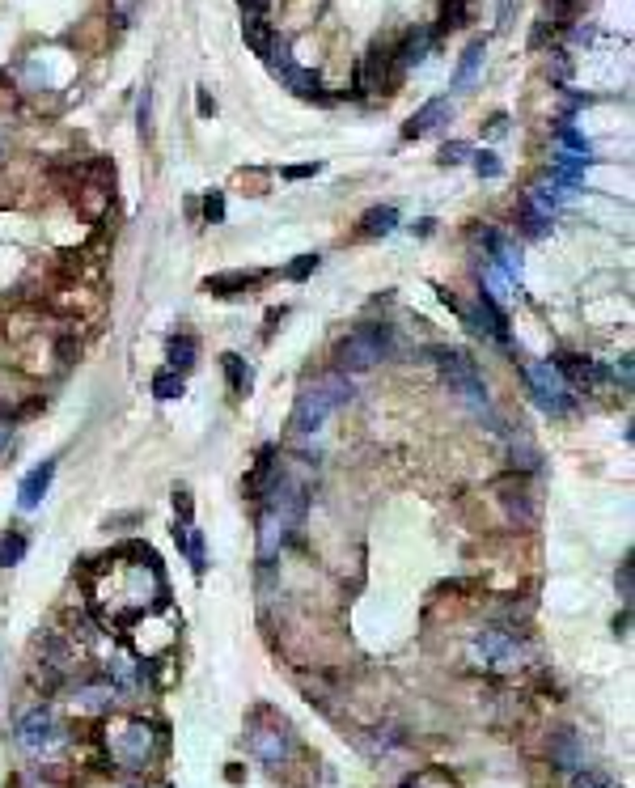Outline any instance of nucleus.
<instances>
[{"instance_id":"f257e3e1","label":"nucleus","mask_w":635,"mask_h":788,"mask_svg":"<svg viewBox=\"0 0 635 788\" xmlns=\"http://www.w3.org/2000/svg\"><path fill=\"white\" fill-rule=\"evenodd\" d=\"M352 399V377L347 374H322L318 382H309V386L297 394V407H292V420L289 429L301 432V437H309V432H318L327 420H331L344 403Z\"/></svg>"},{"instance_id":"f03ea898","label":"nucleus","mask_w":635,"mask_h":788,"mask_svg":"<svg viewBox=\"0 0 635 788\" xmlns=\"http://www.w3.org/2000/svg\"><path fill=\"white\" fill-rule=\"evenodd\" d=\"M525 657H529V649H525L521 632L500 627V623L479 627L474 640H470V662L479 665V670H492V674H512V670H521Z\"/></svg>"},{"instance_id":"7ed1b4c3","label":"nucleus","mask_w":635,"mask_h":788,"mask_svg":"<svg viewBox=\"0 0 635 788\" xmlns=\"http://www.w3.org/2000/svg\"><path fill=\"white\" fill-rule=\"evenodd\" d=\"M432 357H437V369H441L445 386L454 390V394L466 403L470 412H474V415H487V420H496V412H492V399H487L483 377H479V369H474V360L462 357V352H449V348H437Z\"/></svg>"},{"instance_id":"20e7f679","label":"nucleus","mask_w":635,"mask_h":788,"mask_svg":"<svg viewBox=\"0 0 635 788\" xmlns=\"http://www.w3.org/2000/svg\"><path fill=\"white\" fill-rule=\"evenodd\" d=\"M390 352H394V331L382 327V322H373V327H360V331H352L347 339H339L335 360H339V374H364V369L382 365Z\"/></svg>"},{"instance_id":"39448f33","label":"nucleus","mask_w":635,"mask_h":788,"mask_svg":"<svg viewBox=\"0 0 635 788\" xmlns=\"http://www.w3.org/2000/svg\"><path fill=\"white\" fill-rule=\"evenodd\" d=\"M14 742L26 750L30 759H47V755H56L64 746V725H60V717L51 708H30V712L17 717Z\"/></svg>"},{"instance_id":"423d86ee","label":"nucleus","mask_w":635,"mask_h":788,"mask_svg":"<svg viewBox=\"0 0 635 788\" xmlns=\"http://www.w3.org/2000/svg\"><path fill=\"white\" fill-rule=\"evenodd\" d=\"M106 746H111V759L124 772H144V763L157 750V729H152L149 720H124L115 729V737H106Z\"/></svg>"},{"instance_id":"0eeeda50","label":"nucleus","mask_w":635,"mask_h":788,"mask_svg":"<svg viewBox=\"0 0 635 788\" xmlns=\"http://www.w3.org/2000/svg\"><path fill=\"white\" fill-rule=\"evenodd\" d=\"M525 382H529V394L547 415H567L572 412V386L564 382V374L555 369L551 360H534L525 365Z\"/></svg>"},{"instance_id":"6e6552de","label":"nucleus","mask_w":635,"mask_h":788,"mask_svg":"<svg viewBox=\"0 0 635 788\" xmlns=\"http://www.w3.org/2000/svg\"><path fill=\"white\" fill-rule=\"evenodd\" d=\"M559 204H564V195H559V182H534V187L525 191V199H521V221H525V229H529V234H547V225L555 221Z\"/></svg>"},{"instance_id":"1a4fd4ad","label":"nucleus","mask_w":635,"mask_h":788,"mask_svg":"<svg viewBox=\"0 0 635 788\" xmlns=\"http://www.w3.org/2000/svg\"><path fill=\"white\" fill-rule=\"evenodd\" d=\"M250 750H254V759L267 763V767H284V763L292 759L297 742H292L289 729L271 725V729H254V733H250Z\"/></svg>"},{"instance_id":"9d476101","label":"nucleus","mask_w":635,"mask_h":788,"mask_svg":"<svg viewBox=\"0 0 635 788\" xmlns=\"http://www.w3.org/2000/svg\"><path fill=\"white\" fill-rule=\"evenodd\" d=\"M115 700H119V691H115L106 678H81L72 687V708L85 712V717H106L115 708Z\"/></svg>"},{"instance_id":"9b49d317","label":"nucleus","mask_w":635,"mask_h":788,"mask_svg":"<svg viewBox=\"0 0 635 788\" xmlns=\"http://www.w3.org/2000/svg\"><path fill=\"white\" fill-rule=\"evenodd\" d=\"M102 678H106L119 695H136L140 687H144V665H140L127 649H119V653H111V657H106V674H102Z\"/></svg>"},{"instance_id":"f8f14e48","label":"nucleus","mask_w":635,"mask_h":788,"mask_svg":"<svg viewBox=\"0 0 635 788\" xmlns=\"http://www.w3.org/2000/svg\"><path fill=\"white\" fill-rule=\"evenodd\" d=\"M551 365L564 374L567 386H602V382L610 377L606 365H597V360H589V357H567L564 352V357H555Z\"/></svg>"},{"instance_id":"ddd939ff","label":"nucleus","mask_w":635,"mask_h":788,"mask_svg":"<svg viewBox=\"0 0 635 788\" xmlns=\"http://www.w3.org/2000/svg\"><path fill=\"white\" fill-rule=\"evenodd\" d=\"M292 534H297V530H289L271 509H262L259 513V560L262 564H271V560L292 542Z\"/></svg>"},{"instance_id":"4468645a","label":"nucleus","mask_w":635,"mask_h":788,"mask_svg":"<svg viewBox=\"0 0 635 788\" xmlns=\"http://www.w3.org/2000/svg\"><path fill=\"white\" fill-rule=\"evenodd\" d=\"M449 115H454V107H449V97H432V102H424L419 111L407 119V127H402V136L407 140H419L428 136V132H437L441 124H449Z\"/></svg>"},{"instance_id":"2eb2a0df","label":"nucleus","mask_w":635,"mask_h":788,"mask_svg":"<svg viewBox=\"0 0 635 788\" xmlns=\"http://www.w3.org/2000/svg\"><path fill=\"white\" fill-rule=\"evenodd\" d=\"M551 763L567 775L580 772V767H584V737H580L576 729H559L551 737Z\"/></svg>"},{"instance_id":"dca6fc26","label":"nucleus","mask_w":635,"mask_h":788,"mask_svg":"<svg viewBox=\"0 0 635 788\" xmlns=\"http://www.w3.org/2000/svg\"><path fill=\"white\" fill-rule=\"evenodd\" d=\"M51 479H56V462L34 467L26 479H22V487H17V505H22V509H39L42 496H47V487H51Z\"/></svg>"},{"instance_id":"f3484780","label":"nucleus","mask_w":635,"mask_h":788,"mask_svg":"<svg viewBox=\"0 0 635 788\" xmlns=\"http://www.w3.org/2000/svg\"><path fill=\"white\" fill-rule=\"evenodd\" d=\"M487 250H492V259H496L500 276L509 280V284H521V250L500 234H487Z\"/></svg>"},{"instance_id":"a211bd4d","label":"nucleus","mask_w":635,"mask_h":788,"mask_svg":"<svg viewBox=\"0 0 635 788\" xmlns=\"http://www.w3.org/2000/svg\"><path fill=\"white\" fill-rule=\"evenodd\" d=\"M483 56H487V42L483 39H474L462 51V64H457V72H454V89H470V85L479 81V69H483Z\"/></svg>"},{"instance_id":"6ab92c4d","label":"nucleus","mask_w":635,"mask_h":788,"mask_svg":"<svg viewBox=\"0 0 635 788\" xmlns=\"http://www.w3.org/2000/svg\"><path fill=\"white\" fill-rule=\"evenodd\" d=\"M242 39H246V47L254 51V56L267 60V51H271L276 34H271V26H267V17H262V14H246V22H242Z\"/></svg>"},{"instance_id":"aec40b11","label":"nucleus","mask_w":635,"mask_h":788,"mask_svg":"<svg viewBox=\"0 0 635 788\" xmlns=\"http://www.w3.org/2000/svg\"><path fill=\"white\" fill-rule=\"evenodd\" d=\"M174 542H179L182 552H187V560H191L195 572H204L207 568V555H204V534L195 530V522H179L174 525Z\"/></svg>"},{"instance_id":"412c9836","label":"nucleus","mask_w":635,"mask_h":788,"mask_svg":"<svg viewBox=\"0 0 635 788\" xmlns=\"http://www.w3.org/2000/svg\"><path fill=\"white\" fill-rule=\"evenodd\" d=\"M399 229V208L386 204V208H369L364 217H360V234L364 237H386Z\"/></svg>"},{"instance_id":"4be33fe9","label":"nucleus","mask_w":635,"mask_h":788,"mask_svg":"<svg viewBox=\"0 0 635 788\" xmlns=\"http://www.w3.org/2000/svg\"><path fill=\"white\" fill-rule=\"evenodd\" d=\"M432 39H437V30H415V34H407V42L399 47V69H411L419 60H428Z\"/></svg>"},{"instance_id":"5701e85b","label":"nucleus","mask_w":635,"mask_h":788,"mask_svg":"<svg viewBox=\"0 0 635 788\" xmlns=\"http://www.w3.org/2000/svg\"><path fill=\"white\" fill-rule=\"evenodd\" d=\"M221 365H225V377H229V390H234L237 399L242 394H250V365L237 352H225L221 357Z\"/></svg>"},{"instance_id":"b1692460","label":"nucleus","mask_w":635,"mask_h":788,"mask_svg":"<svg viewBox=\"0 0 635 788\" xmlns=\"http://www.w3.org/2000/svg\"><path fill=\"white\" fill-rule=\"evenodd\" d=\"M195 352H199V344H195L191 335H179V339L170 344V369H174V374H187L195 365Z\"/></svg>"},{"instance_id":"393cba45","label":"nucleus","mask_w":635,"mask_h":788,"mask_svg":"<svg viewBox=\"0 0 635 788\" xmlns=\"http://www.w3.org/2000/svg\"><path fill=\"white\" fill-rule=\"evenodd\" d=\"M259 276H242V272H229V276H207L204 289L216 292V297H234L237 289H246V284H254Z\"/></svg>"},{"instance_id":"a878e982","label":"nucleus","mask_w":635,"mask_h":788,"mask_svg":"<svg viewBox=\"0 0 635 788\" xmlns=\"http://www.w3.org/2000/svg\"><path fill=\"white\" fill-rule=\"evenodd\" d=\"M567 788H619V784H614V775L602 772V767H580V772H572V784Z\"/></svg>"},{"instance_id":"bb28decb","label":"nucleus","mask_w":635,"mask_h":788,"mask_svg":"<svg viewBox=\"0 0 635 788\" xmlns=\"http://www.w3.org/2000/svg\"><path fill=\"white\" fill-rule=\"evenodd\" d=\"M22 555H26V534H5L0 539V568H14V564H22Z\"/></svg>"},{"instance_id":"cd10ccee","label":"nucleus","mask_w":635,"mask_h":788,"mask_svg":"<svg viewBox=\"0 0 635 788\" xmlns=\"http://www.w3.org/2000/svg\"><path fill=\"white\" fill-rule=\"evenodd\" d=\"M152 394H157V399H179L182 394V374H174V369L157 374L152 377Z\"/></svg>"},{"instance_id":"c85d7f7f","label":"nucleus","mask_w":635,"mask_h":788,"mask_svg":"<svg viewBox=\"0 0 635 788\" xmlns=\"http://www.w3.org/2000/svg\"><path fill=\"white\" fill-rule=\"evenodd\" d=\"M559 140H564L567 149L576 153V157H589V162H594V144H589V140L580 136L576 127H567V124H559Z\"/></svg>"},{"instance_id":"c756f323","label":"nucleus","mask_w":635,"mask_h":788,"mask_svg":"<svg viewBox=\"0 0 635 788\" xmlns=\"http://www.w3.org/2000/svg\"><path fill=\"white\" fill-rule=\"evenodd\" d=\"M470 157H474V174H479V179H500V174H504L496 153H470Z\"/></svg>"},{"instance_id":"7c9ffc66","label":"nucleus","mask_w":635,"mask_h":788,"mask_svg":"<svg viewBox=\"0 0 635 788\" xmlns=\"http://www.w3.org/2000/svg\"><path fill=\"white\" fill-rule=\"evenodd\" d=\"M470 153H474V149H470L466 140H454V144H445V149H441V162H445V166H457V162H466Z\"/></svg>"},{"instance_id":"2f4dec72","label":"nucleus","mask_w":635,"mask_h":788,"mask_svg":"<svg viewBox=\"0 0 635 788\" xmlns=\"http://www.w3.org/2000/svg\"><path fill=\"white\" fill-rule=\"evenodd\" d=\"M204 217L212 225H221L225 221V195L221 191H207V199H204Z\"/></svg>"},{"instance_id":"473e14b6","label":"nucleus","mask_w":635,"mask_h":788,"mask_svg":"<svg viewBox=\"0 0 635 788\" xmlns=\"http://www.w3.org/2000/svg\"><path fill=\"white\" fill-rule=\"evenodd\" d=\"M631 589H635V568H631V560H622V568H619V598L622 602H631Z\"/></svg>"},{"instance_id":"72a5a7b5","label":"nucleus","mask_w":635,"mask_h":788,"mask_svg":"<svg viewBox=\"0 0 635 788\" xmlns=\"http://www.w3.org/2000/svg\"><path fill=\"white\" fill-rule=\"evenodd\" d=\"M174 513H179V522H195V505H191V492H174Z\"/></svg>"},{"instance_id":"f704fd0d","label":"nucleus","mask_w":635,"mask_h":788,"mask_svg":"<svg viewBox=\"0 0 635 788\" xmlns=\"http://www.w3.org/2000/svg\"><path fill=\"white\" fill-rule=\"evenodd\" d=\"M149 119H152V89L144 85V94H140V132L149 136L152 127H149Z\"/></svg>"},{"instance_id":"c9c22d12","label":"nucleus","mask_w":635,"mask_h":788,"mask_svg":"<svg viewBox=\"0 0 635 788\" xmlns=\"http://www.w3.org/2000/svg\"><path fill=\"white\" fill-rule=\"evenodd\" d=\"M314 267H318V255H301V259L289 267V276H292V280H305L309 272H314Z\"/></svg>"},{"instance_id":"e433bc0d","label":"nucleus","mask_w":635,"mask_h":788,"mask_svg":"<svg viewBox=\"0 0 635 788\" xmlns=\"http://www.w3.org/2000/svg\"><path fill=\"white\" fill-rule=\"evenodd\" d=\"M614 377H619L622 386L631 390V357H622V360H619V369H614Z\"/></svg>"},{"instance_id":"4c0bfd02","label":"nucleus","mask_w":635,"mask_h":788,"mask_svg":"<svg viewBox=\"0 0 635 788\" xmlns=\"http://www.w3.org/2000/svg\"><path fill=\"white\" fill-rule=\"evenodd\" d=\"M115 14H119V22L127 26V17L136 14V0H115Z\"/></svg>"},{"instance_id":"58836bf2","label":"nucleus","mask_w":635,"mask_h":788,"mask_svg":"<svg viewBox=\"0 0 635 788\" xmlns=\"http://www.w3.org/2000/svg\"><path fill=\"white\" fill-rule=\"evenodd\" d=\"M9 445H14V424H9V420H0V454H5Z\"/></svg>"},{"instance_id":"ea45409f","label":"nucleus","mask_w":635,"mask_h":788,"mask_svg":"<svg viewBox=\"0 0 635 788\" xmlns=\"http://www.w3.org/2000/svg\"><path fill=\"white\" fill-rule=\"evenodd\" d=\"M242 5V14H262L267 9V0H237Z\"/></svg>"},{"instance_id":"a19ab883","label":"nucleus","mask_w":635,"mask_h":788,"mask_svg":"<svg viewBox=\"0 0 635 788\" xmlns=\"http://www.w3.org/2000/svg\"><path fill=\"white\" fill-rule=\"evenodd\" d=\"M289 179H305V174H318V166H292V170H284Z\"/></svg>"},{"instance_id":"79ce46f5","label":"nucleus","mask_w":635,"mask_h":788,"mask_svg":"<svg viewBox=\"0 0 635 788\" xmlns=\"http://www.w3.org/2000/svg\"><path fill=\"white\" fill-rule=\"evenodd\" d=\"M504 132H509V119H504V115H496V119H492V136H504Z\"/></svg>"},{"instance_id":"37998d69","label":"nucleus","mask_w":635,"mask_h":788,"mask_svg":"<svg viewBox=\"0 0 635 788\" xmlns=\"http://www.w3.org/2000/svg\"><path fill=\"white\" fill-rule=\"evenodd\" d=\"M199 115H216V102H212L207 94H199Z\"/></svg>"},{"instance_id":"c03bdc74","label":"nucleus","mask_w":635,"mask_h":788,"mask_svg":"<svg viewBox=\"0 0 635 788\" xmlns=\"http://www.w3.org/2000/svg\"><path fill=\"white\" fill-rule=\"evenodd\" d=\"M509 17H512V0H500V26H509Z\"/></svg>"}]
</instances>
